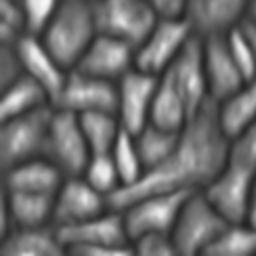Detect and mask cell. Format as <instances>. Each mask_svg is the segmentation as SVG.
I'll use <instances>...</instances> for the list:
<instances>
[{"instance_id":"1","label":"cell","mask_w":256,"mask_h":256,"mask_svg":"<svg viewBox=\"0 0 256 256\" xmlns=\"http://www.w3.org/2000/svg\"><path fill=\"white\" fill-rule=\"evenodd\" d=\"M230 136L220 126L216 104H206L180 130L172 154L158 166L146 170L132 186L110 196L114 208L150 192H196L204 190L228 160Z\"/></svg>"},{"instance_id":"2","label":"cell","mask_w":256,"mask_h":256,"mask_svg":"<svg viewBox=\"0 0 256 256\" xmlns=\"http://www.w3.org/2000/svg\"><path fill=\"white\" fill-rule=\"evenodd\" d=\"M98 34L92 0H64L46 28L36 34L48 50L72 70Z\"/></svg>"},{"instance_id":"3","label":"cell","mask_w":256,"mask_h":256,"mask_svg":"<svg viewBox=\"0 0 256 256\" xmlns=\"http://www.w3.org/2000/svg\"><path fill=\"white\" fill-rule=\"evenodd\" d=\"M66 252L88 256H124L134 254L132 238L128 234L124 214L110 206L106 212L88 220L56 226Z\"/></svg>"},{"instance_id":"4","label":"cell","mask_w":256,"mask_h":256,"mask_svg":"<svg viewBox=\"0 0 256 256\" xmlns=\"http://www.w3.org/2000/svg\"><path fill=\"white\" fill-rule=\"evenodd\" d=\"M54 104L0 120V164L8 170L24 160L46 156Z\"/></svg>"},{"instance_id":"5","label":"cell","mask_w":256,"mask_h":256,"mask_svg":"<svg viewBox=\"0 0 256 256\" xmlns=\"http://www.w3.org/2000/svg\"><path fill=\"white\" fill-rule=\"evenodd\" d=\"M226 224L228 220L202 190L190 192L172 230L178 254H206Z\"/></svg>"},{"instance_id":"6","label":"cell","mask_w":256,"mask_h":256,"mask_svg":"<svg viewBox=\"0 0 256 256\" xmlns=\"http://www.w3.org/2000/svg\"><path fill=\"white\" fill-rule=\"evenodd\" d=\"M192 36L194 30L184 16H160L148 36L136 46L134 66L162 76Z\"/></svg>"},{"instance_id":"7","label":"cell","mask_w":256,"mask_h":256,"mask_svg":"<svg viewBox=\"0 0 256 256\" xmlns=\"http://www.w3.org/2000/svg\"><path fill=\"white\" fill-rule=\"evenodd\" d=\"M46 156L54 160L66 176H82L84 168L92 158L90 144L84 136L80 116L72 110L54 106Z\"/></svg>"},{"instance_id":"8","label":"cell","mask_w":256,"mask_h":256,"mask_svg":"<svg viewBox=\"0 0 256 256\" xmlns=\"http://www.w3.org/2000/svg\"><path fill=\"white\" fill-rule=\"evenodd\" d=\"M98 32L138 46L158 22V12L148 0H94Z\"/></svg>"},{"instance_id":"9","label":"cell","mask_w":256,"mask_h":256,"mask_svg":"<svg viewBox=\"0 0 256 256\" xmlns=\"http://www.w3.org/2000/svg\"><path fill=\"white\" fill-rule=\"evenodd\" d=\"M190 192H150L124 204L120 210L130 238L146 232H170Z\"/></svg>"},{"instance_id":"10","label":"cell","mask_w":256,"mask_h":256,"mask_svg":"<svg viewBox=\"0 0 256 256\" xmlns=\"http://www.w3.org/2000/svg\"><path fill=\"white\" fill-rule=\"evenodd\" d=\"M256 172L226 160L224 168L202 190L228 222L248 220Z\"/></svg>"},{"instance_id":"11","label":"cell","mask_w":256,"mask_h":256,"mask_svg":"<svg viewBox=\"0 0 256 256\" xmlns=\"http://www.w3.org/2000/svg\"><path fill=\"white\" fill-rule=\"evenodd\" d=\"M170 76L174 86L178 88L180 96L184 98L190 116L198 114L206 104L212 102L210 88H208V76H206V64H204V48L202 38L192 36L184 50L178 54V58L172 62V66L164 72Z\"/></svg>"},{"instance_id":"12","label":"cell","mask_w":256,"mask_h":256,"mask_svg":"<svg viewBox=\"0 0 256 256\" xmlns=\"http://www.w3.org/2000/svg\"><path fill=\"white\" fill-rule=\"evenodd\" d=\"M54 106L72 110L76 114L86 112H116L118 84L106 78L86 74L82 70H70Z\"/></svg>"},{"instance_id":"13","label":"cell","mask_w":256,"mask_h":256,"mask_svg":"<svg viewBox=\"0 0 256 256\" xmlns=\"http://www.w3.org/2000/svg\"><path fill=\"white\" fill-rule=\"evenodd\" d=\"M110 198L96 190L84 176H66L54 194V226H68L110 208Z\"/></svg>"},{"instance_id":"14","label":"cell","mask_w":256,"mask_h":256,"mask_svg":"<svg viewBox=\"0 0 256 256\" xmlns=\"http://www.w3.org/2000/svg\"><path fill=\"white\" fill-rule=\"evenodd\" d=\"M158 80L160 76L144 72L134 66L116 82L118 84L116 114L126 130L138 132L150 122V110L158 88Z\"/></svg>"},{"instance_id":"15","label":"cell","mask_w":256,"mask_h":256,"mask_svg":"<svg viewBox=\"0 0 256 256\" xmlns=\"http://www.w3.org/2000/svg\"><path fill=\"white\" fill-rule=\"evenodd\" d=\"M134 56L136 46L116 36L98 32L74 68L98 78L118 82L128 70L134 68Z\"/></svg>"},{"instance_id":"16","label":"cell","mask_w":256,"mask_h":256,"mask_svg":"<svg viewBox=\"0 0 256 256\" xmlns=\"http://www.w3.org/2000/svg\"><path fill=\"white\" fill-rule=\"evenodd\" d=\"M252 0H188L184 18L200 38L226 34L248 18Z\"/></svg>"},{"instance_id":"17","label":"cell","mask_w":256,"mask_h":256,"mask_svg":"<svg viewBox=\"0 0 256 256\" xmlns=\"http://www.w3.org/2000/svg\"><path fill=\"white\" fill-rule=\"evenodd\" d=\"M16 50H18L24 74L40 82L44 90L50 94L52 102H56L70 70L48 50V46L36 34H24L16 42Z\"/></svg>"},{"instance_id":"18","label":"cell","mask_w":256,"mask_h":256,"mask_svg":"<svg viewBox=\"0 0 256 256\" xmlns=\"http://www.w3.org/2000/svg\"><path fill=\"white\" fill-rule=\"evenodd\" d=\"M54 224V194L24 192L4 188L0 236H6L18 226H46Z\"/></svg>"},{"instance_id":"19","label":"cell","mask_w":256,"mask_h":256,"mask_svg":"<svg viewBox=\"0 0 256 256\" xmlns=\"http://www.w3.org/2000/svg\"><path fill=\"white\" fill-rule=\"evenodd\" d=\"M202 48H204V64H206L210 98L212 102H220L222 98L238 90L248 78L236 64L228 48L226 34L202 38Z\"/></svg>"},{"instance_id":"20","label":"cell","mask_w":256,"mask_h":256,"mask_svg":"<svg viewBox=\"0 0 256 256\" xmlns=\"http://www.w3.org/2000/svg\"><path fill=\"white\" fill-rule=\"evenodd\" d=\"M66 174L54 160H50L48 156H36L4 170V188L56 194Z\"/></svg>"},{"instance_id":"21","label":"cell","mask_w":256,"mask_h":256,"mask_svg":"<svg viewBox=\"0 0 256 256\" xmlns=\"http://www.w3.org/2000/svg\"><path fill=\"white\" fill-rule=\"evenodd\" d=\"M66 248L54 224L18 226L6 236H0V254L4 256H56Z\"/></svg>"},{"instance_id":"22","label":"cell","mask_w":256,"mask_h":256,"mask_svg":"<svg viewBox=\"0 0 256 256\" xmlns=\"http://www.w3.org/2000/svg\"><path fill=\"white\" fill-rule=\"evenodd\" d=\"M216 104V114L224 132L232 138L256 122V78L246 80L238 90Z\"/></svg>"},{"instance_id":"23","label":"cell","mask_w":256,"mask_h":256,"mask_svg":"<svg viewBox=\"0 0 256 256\" xmlns=\"http://www.w3.org/2000/svg\"><path fill=\"white\" fill-rule=\"evenodd\" d=\"M54 104L50 94L44 90L40 82H36L28 74H20L10 84L2 86V100H0V120L14 118L44 106Z\"/></svg>"},{"instance_id":"24","label":"cell","mask_w":256,"mask_h":256,"mask_svg":"<svg viewBox=\"0 0 256 256\" xmlns=\"http://www.w3.org/2000/svg\"><path fill=\"white\" fill-rule=\"evenodd\" d=\"M190 110L180 96L178 88L170 80L168 74H162L158 80V88L152 100V110H150V122L172 128V130H182L186 122L190 120Z\"/></svg>"},{"instance_id":"25","label":"cell","mask_w":256,"mask_h":256,"mask_svg":"<svg viewBox=\"0 0 256 256\" xmlns=\"http://www.w3.org/2000/svg\"><path fill=\"white\" fill-rule=\"evenodd\" d=\"M134 136H136V144H138V150L144 162V172H146L158 166L160 162H164L172 154V150L178 144L180 130H172V128H164L154 122H148L144 128L134 132Z\"/></svg>"},{"instance_id":"26","label":"cell","mask_w":256,"mask_h":256,"mask_svg":"<svg viewBox=\"0 0 256 256\" xmlns=\"http://www.w3.org/2000/svg\"><path fill=\"white\" fill-rule=\"evenodd\" d=\"M210 256H252L256 254V224L250 220L228 222L220 236L206 250Z\"/></svg>"},{"instance_id":"27","label":"cell","mask_w":256,"mask_h":256,"mask_svg":"<svg viewBox=\"0 0 256 256\" xmlns=\"http://www.w3.org/2000/svg\"><path fill=\"white\" fill-rule=\"evenodd\" d=\"M84 136L92 154H106L112 150L120 130L124 128L116 112H86L78 114Z\"/></svg>"},{"instance_id":"28","label":"cell","mask_w":256,"mask_h":256,"mask_svg":"<svg viewBox=\"0 0 256 256\" xmlns=\"http://www.w3.org/2000/svg\"><path fill=\"white\" fill-rule=\"evenodd\" d=\"M110 156H112V160L116 164V170L120 174L122 188L132 186L144 174V162H142L134 132L122 128L114 146H112V150H110Z\"/></svg>"},{"instance_id":"29","label":"cell","mask_w":256,"mask_h":256,"mask_svg":"<svg viewBox=\"0 0 256 256\" xmlns=\"http://www.w3.org/2000/svg\"><path fill=\"white\" fill-rule=\"evenodd\" d=\"M82 176L96 190L106 194L108 198L122 188V180H120V174L116 170V164H114L110 152H106V154H92V158H90L88 166L84 168Z\"/></svg>"},{"instance_id":"30","label":"cell","mask_w":256,"mask_h":256,"mask_svg":"<svg viewBox=\"0 0 256 256\" xmlns=\"http://www.w3.org/2000/svg\"><path fill=\"white\" fill-rule=\"evenodd\" d=\"M24 34L28 28L20 0H0V44H16Z\"/></svg>"},{"instance_id":"31","label":"cell","mask_w":256,"mask_h":256,"mask_svg":"<svg viewBox=\"0 0 256 256\" xmlns=\"http://www.w3.org/2000/svg\"><path fill=\"white\" fill-rule=\"evenodd\" d=\"M226 42H228V48H230V52H232L236 64H238L240 70L244 72V76H246L248 80L256 78V58H254V50H252V44H250V40H248V36H246V32H244L242 24L236 26V28H232L230 32H226Z\"/></svg>"},{"instance_id":"32","label":"cell","mask_w":256,"mask_h":256,"mask_svg":"<svg viewBox=\"0 0 256 256\" xmlns=\"http://www.w3.org/2000/svg\"><path fill=\"white\" fill-rule=\"evenodd\" d=\"M228 160L256 172V122L230 138Z\"/></svg>"},{"instance_id":"33","label":"cell","mask_w":256,"mask_h":256,"mask_svg":"<svg viewBox=\"0 0 256 256\" xmlns=\"http://www.w3.org/2000/svg\"><path fill=\"white\" fill-rule=\"evenodd\" d=\"M62 2L64 0H20L26 16L28 34H40L52 20V16L58 12Z\"/></svg>"},{"instance_id":"34","label":"cell","mask_w":256,"mask_h":256,"mask_svg":"<svg viewBox=\"0 0 256 256\" xmlns=\"http://www.w3.org/2000/svg\"><path fill=\"white\" fill-rule=\"evenodd\" d=\"M134 254L140 256H170L178 254L174 238L170 232H146L132 238Z\"/></svg>"},{"instance_id":"35","label":"cell","mask_w":256,"mask_h":256,"mask_svg":"<svg viewBox=\"0 0 256 256\" xmlns=\"http://www.w3.org/2000/svg\"><path fill=\"white\" fill-rule=\"evenodd\" d=\"M22 62L16 44H0V86L10 84L22 74Z\"/></svg>"},{"instance_id":"36","label":"cell","mask_w":256,"mask_h":256,"mask_svg":"<svg viewBox=\"0 0 256 256\" xmlns=\"http://www.w3.org/2000/svg\"><path fill=\"white\" fill-rule=\"evenodd\" d=\"M158 16H184L188 0H148Z\"/></svg>"},{"instance_id":"37","label":"cell","mask_w":256,"mask_h":256,"mask_svg":"<svg viewBox=\"0 0 256 256\" xmlns=\"http://www.w3.org/2000/svg\"><path fill=\"white\" fill-rule=\"evenodd\" d=\"M242 28H244V32H246V36H248V40H250V44H252V50H254V58H256V22H252V20H244L242 22Z\"/></svg>"},{"instance_id":"38","label":"cell","mask_w":256,"mask_h":256,"mask_svg":"<svg viewBox=\"0 0 256 256\" xmlns=\"http://www.w3.org/2000/svg\"><path fill=\"white\" fill-rule=\"evenodd\" d=\"M248 220L252 224H256V182H254V192H252V202H250V212H248Z\"/></svg>"},{"instance_id":"39","label":"cell","mask_w":256,"mask_h":256,"mask_svg":"<svg viewBox=\"0 0 256 256\" xmlns=\"http://www.w3.org/2000/svg\"><path fill=\"white\" fill-rule=\"evenodd\" d=\"M248 20L256 22V0L250 2V10H248Z\"/></svg>"},{"instance_id":"40","label":"cell","mask_w":256,"mask_h":256,"mask_svg":"<svg viewBox=\"0 0 256 256\" xmlns=\"http://www.w3.org/2000/svg\"><path fill=\"white\" fill-rule=\"evenodd\" d=\"M92 2H94V0H92Z\"/></svg>"}]
</instances>
